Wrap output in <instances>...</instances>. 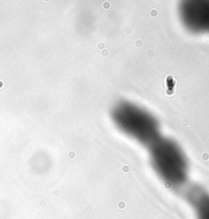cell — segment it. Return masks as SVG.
<instances>
[{
	"label": "cell",
	"instance_id": "1",
	"mask_svg": "<svg viewBox=\"0 0 209 219\" xmlns=\"http://www.w3.org/2000/svg\"><path fill=\"white\" fill-rule=\"evenodd\" d=\"M149 151L154 170L167 185L181 187L187 182V159L176 142L160 136L149 146Z\"/></svg>",
	"mask_w": 209,
	"mask_h": 219
},
{
	"label": "cell",
	"instance_id": "4",
	"mask_svg": "<svg viewBox=\"0 0 209 219\" xmlns=\"http://www.w3.org/2000/svg\"><path fill=\"white\" fill-rule=\"evenodd\" d=\"M187 198L197 219H209V192L195 187L188 192Z\"/></svg>",
	"mask_w": 209,
	"mask_h": 219
},
{
	"label": "cell",
	"instance_id": "2",
	"mask_svg": "<svg viewBox=\"0 0 209 219\" xmlns=\"http://www.w3.org/2000/svg\"><path fill=\"white\" fill-rule=\"evenodd\" d=\"M113 121L121 130L145 146H150L160 137L158 123L151 114L129 102L113 110Z\"/></svg>",
	"mask_w": 209,
	"mask_h": 219
},
{
	"label": "cell",
	"instance_id": "3",
	"mask_svg": "<svg viewBox=\"0 0 209 219\" xmlns=\"http://www.w3.org/2000/svg\"><path fill=\"white\" fill-rule=\"evenodd\" d=\"M185 27L195 33H209V1H186L180 6Z\"/></svg>",
	"mask_w": 209,
	"mask_h": 219
}]
</instances>
